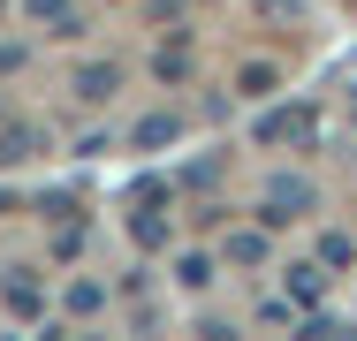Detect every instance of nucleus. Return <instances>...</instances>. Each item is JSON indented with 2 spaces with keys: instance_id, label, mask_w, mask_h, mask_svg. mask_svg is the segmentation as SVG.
Returning a JSON list of instances; mask_svg holds the SVG:
<instances>
[{
  "instance_id": "obj_1",
  "label": "nucleus",
  "mask_w": 357,
  "mask_h": 341,
  "mask_svg": "<svg viewBox=\"0 0 357 341\" xmlns=\"http://www.w3.org/2000/svg\"><path fill=\"white\" fill-rule=\"evenodd\" d=\"M312 212H319L312 175H296V167L266 175V190H259V220H266V228H296V220H312Z\"/></svg>"
},
{
  "instance_id": "obj_2",
  "label": "nucleus",
  "mask_w": 357,
  "mask_h": 341,
  "mask_svg": "<svg viewBox=\"0 0 357 341\" xmlns=\"http://www.w3.org/2000/svg\"><path fill=\"white\" fill-rule=\"evenodd\" d=\"M0 311H8V319H23V326H38V319H46V288H38V273H31V266H15L8 280H0Z\"/></svg>"
},
{
  "instance_id": "obj_3",
  "label": "nucleus",
  "mask_w": 357,
  "mask_h": 341,
  "mask_svg": "<svg viewBox=\"0 0 357 341\" xmlns=\"http://www.w3.org/2000/svg\"><path fill=\"white\" fill-rule=\"evenodd\" d=\"M23 15H31L38 38H84V8L76 0H23Z\"/></svg>"
},
{
  "instance_id": "obj_4",
  "label": "nucleus",
  "mask_w": 357,
  "mask_h": 341,
  "mask_svg": "<svg viewBox=\"0 0 357 341\" xmlns=\"http://www.w3.org/2000/svg\"><path fill=\"white\" fill-rule=\"evenodd\" d=\"M69 91L84 99V106H107V99L122 91V61H84V68L69 76Z\"/></svg>"
},
{
  "instance_id": "obj_5",
  "label": "nucleus",
  "mask_w": 357,
  "mask_h": 341,
  "mask_svg": "<svg viewBox=\"0 0 357 341\" xmlns=\"http://www.w3.org/2000/svg\"><path fill=\"white\" fill-rule=\"evenodd\" d=\"M282 296L296 303V311H319V296H327V266H312V258L282 266Z\"/></svg>"
},
{
  "instance_id": "obj_6",
  "label": "nucleus",
  "mask_w": 357,
  "mask_h": 341,
  "mask_svg": "<svg viewBox=\"0 0 357 341\" xmlns=\"http://www.w3.org/2000/svg\"><path fill=\"white\" fill-rule=\"evenodd\" d=\"M312 129H319V114H312V106H282V114H266V122H259V144H289V136H296V144H312Z\"/></svg>"
},
{
  "instance_id": "obj_7",
  "label": "nucleus",
  "mask_w": 357,
  "mask_h": 341,
  "mask_svg": "<svg viewBox=\"0 0 357 341\" xmlns=\"http://www.w3.org/2000/svg\"><path fill=\"white\" fill-rule=\"evenodd\" d=\"M220 258H228V266H243V273H259L266 258H274V243H266V220H259V228H236V235L220 243Z\"/></svg>"
},
{
  "instance_id": "obj_8",
  "label": "nucleus",
  "mask_w": 357,
  "mask_h": 341,
  "mask_svg": "<svg viewBox=\"0 0 357 341\" xmlns=\"http://www.w3.org/2000/svg\"><path fill=\"white\" fill-rule=\"evenodd\" d=\"M213 273H220L213 251H175V288H183V296H206V288H213Z\"/></svg>"
},
{
  "instance_id": "obj_9",
  "label": "nucleus",
  "mask_w": 357,
  "mask_h": 341,
  "mask_svg": "<svg viewBox=\"0 0 357 341\" xmlns=\"http://www.w3.org/2000/svg\"><path fill=\"white\" fill-rule=\"evenodd\" d=\"M183 136V114H144L130 122V152H152V144H175Z\"/></svg>"
},
{
  "instance_id": "obj_10",
  "label": "nucleus",
  "mask_w": 357,
  "mask_h": 341,
  "mask_svg": "<svg viewBox=\"0 0 357 341\" xmlns=\"http://www.w3.org/2000/svg\"><path fill=\"white\" fill-rule=\"evenodd\" d=\"M130 235H137V251H167V243H175V228L160 220V205H137V212H130Z\"/></svg>"
},
{
  "instance_id": "obj_11",
  "label": "nucleus",
  "mask_w": 357,
  "mask_h": 341,
  "mask_svg": "<svg viewBox=\"0 0 357 341\" xmlns=\"http://www.w3.org/2000/svg\"><path fill=\"white\" fill-rule=\"evenodd\" d=\"M274 84H282V68H274V61H243V68H236V91H243L251 106L274 99Z\"/></svg>"
},
{
  "instance_id": "obj_12",
  "label": "nucleus",
  "mask_w": 357,
  "mask_h": 341,
  "mask_svg": "<svg viewBox=\"0 0 357 341\" xmlns=\"http://www.w3.org/2000/svg\"><path fill=\"white\" fill-rule=\"evenodd\" d=\"M38 144H46V136L31 129V122H8V129H0V159H8V167H15V159H38Z\"/></svg>"
},
{
  "instance_id": "obj_13",
  "label": "nucleus",
  "mask_w": 357,
  "mask_h": 341,
  "mask_svg": "<svg viewBox=\"0 0 357 341\" xmlns=\"http://www.w3.org/2000/svg\"><path fill=\"white\" fill-rule=\"evenodd\" d=\"M61 311H69V319H91V311H107V288H99V280H69Z\"/></svg>"
},
{
  "instance_id": "obj_14",
  "label": "nucleus",
  "mask_w": 357,
  "mask_h": 341,
  "mask_svg": "<svg viewBox=\"0 0 357 341\" xmlns=\"http://www.w3.org/2000/svg\"><path fill=\"white\" fill-rule=\"evenodd\" d=\"M152 76H160V84H190V46H160Z\"/></svg>"
},
{
  "instance_id": "obj_15",
  "label": "nucleus",
  "mask_w": 357,
  "mask_h": 341,
  "mask_svg": "<svg viewBox=\"0 0 357 341\" xmlns=\"http://www.w3.org/2000/svg\"><path fill=\"white\" fill-rule=\"evenodd\" d=\"M357 258V243L350 235H335V228H327V235H319V266H350Z\"/></svg>"
},
{
  "instance_id": "obj_16",
  "label": "nucleus",
  "mask_w": 357,
  "mask_h": 341,
  "mask_svg": "<svg viewBox=\"0 0 357 341\" xmlns=\"http://www.w3.org/2000/svg\"><path fill=\"white\" fill-rule=\"evenodd\" d=\"M130 205H167V175H137V190H130Z\"/></svg>"
},
{
  "instance_id": "obj_17",
  "label": "nucleus",
  "mask_w": 357,
  "mask_h": 341,
  "mask_svg": "<svg viewBox=\"0 0 357 341\" xmlns=\"http://www.w3.org/2000/svg\"><path fill=\"white\" fill-rule=\"evenodd\" d=\"M76 251H84V220H69V228L54 235V258H76Z\"/></svg>"
},
{
  "instance_id": "obj_18",
  "label": "nucleus",
  "mask_w": 357,
  "mask_h": 341,
  "mask_svg": "<svg viewBox=\"0 0 357 341\" xmlns=\"http://www.w3.org/2000/svg\"><path fill=\"white\" fill-rule=\"evenodd\" d=\"M23 68V46H0V76H15Z\"/></svg>"
},
{
  "instance_id": "obj_19",
  "label": "nucleus",
  "mask_w": 357,
  "mask_h": 341,
  "mask_svg": "<svg viewBox=\"0 0 357 341\" xmlns=\"http://www.w3.org/2000/svg\"><path fill=\"white\" fill-rule=\"evenodd\" d=\"M8 205H15V198H8V190H0V212H8Z\"/></svg>"
}]
</instances>
